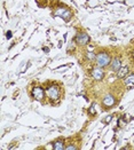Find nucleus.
Masks as SVG:
<instances>
[{
    "label": "nucleus",
    "mask_w": 134,
    "mask_h": 150,
    "mask_svg": "<svg viewBox=\"0 0 134 150\" xmlns=\"http://www.w3.org/2000/svg\"><path fill=\"white\" fill-rule=\"evenodd\" d=\"M96 65L100 67V68H106L108 67L110 63H111V57L108 53H100L96 55Z\"/></svg>",
    "instance_id": "obj_1"
},
{
    "label": "nucleus",
    "mask_w": 134,
    "mask_h": 150,
    "mask_svg": "<svg viewBox=\"0 0 134 150\" xmlns=\"http://www.w3.org/2000/svg\"><path fill=\"white\" fill-rule=\"evenodd\" d=\"M46 94H47V96H48L50 100H53V101L57 100L59 96H60L59 87H57L56 85H52V86H49V87L46 89Z\"/></svg>",
    "instance_id": "obj_2"
},
{
    "label": "nucleus",
    "mask_w": 134,
    "mask_h": 150,
    "mask_svg": "<svg viewBox=\"0 0 134 150\" xmlns=\"http://www.w3.org/2000/svg\"><path fill=\"white\" fill-rule=\"evenodd\" d=\"M54 15L55 16H60L61 18H64L65 21H69L70 18H71V12L69 11V9H67V8H57L55 13H54Z\"/></svg>",
    "instance_id": "obj_3"
},
{
    "label": "nucleus",
    "mask_w": 134,
    "mask_h": 150,
    "mask_svg": "<svg viewBox=\"0 0 134 150\" xmlns=\"http://www.w3.org/2000/svg\"><path fill=\"white\" fill-rule=\"evenodd\" d=\"M89 40H91V38L89 36L85 33V32H80V33H78L77 36H76V42L78 44V45H82V46H84V45H87L88 42H89Z\"/></svg>",
    "instance_id": "obj_4"
},
{
    "label": "nucleus",
    "mask_w": 134,
    "mask_h": 150,
    "mask_svg": "<svg viewBox=\"0 0 134 150\" xmlns=\"http://www.w3.org/2000/svg\"><path fill=\"white\" fill-rule=\"evenodd\" d=\"M32 95H33V98L37 101H43L44 98H45V91H44V88L40 87V86L35 87L33 91H32Z\"/></svg>",
    "instance_id": "obj_5"
},
{
    "label": "nucleus",
    "mask_w": 134,
    "mask_h": 150,
    "mask_svg": "<svg viewBox=\"0 0 134 150\" xmlns=\"http://www.w3.org/2000/svg\"><path fill=\"white\" fill-rule=\"evenodd\" d=\"M91 75H92V77H93L95 80H102L103 77H104V71H103L102 68L98 67V68H94V69L92 70Z\"/></svg>",
    "instance_id": "obj_6"
},
{
    "label": "nucleus",
    "mask_w": 134,
    "mask_h": 150,
    "mask_svg": "<svg viewBox=\"0 0 134 150\" xmlns=\"http://www.w3.org/2000/svg\"><path fill=\"white\" fill-rule=\"evenodd\" d=\"M102 103H103L106 107H112V105L116 103V100H115V98H113L111 94H107V95L103 98Z\"/></svg>",
    "instance_id": "obj_7"
},
{
    "label": "nucleus",
    "mask_w": 134,
    "mask_h": 150,
    "mask_svg": "<svg viewBox=\"0 0 134 150\" xmlns=\"http://www.w3.org/2000/svg\"><path fill=\"white\" fill-rule=\"evenodd\" d=\"M110 67H111V70L112 71H118L121 68H122V62H121V60L118 59V57H115L112 61H111V63H110Z\"/></svg>",
    "instance_id": "obj_8"
},
{
    "label": "nucleus",
    "mask_w": 134,
    "mask_h": 150,
    "mask_svg": "<svg viewBox=\"0 0 134 150\" xmlns=\"http://www.w3.org/2000/svg\"><path fill=\"white\" fill-rule=\"evenodd\" d=\"M128 72H130L128 67H122V68L117 71V77H118V78H125Z\"/></svg>",
    "instance_id": "obj_9"
},
{
    "label": "nucleus",
    "mask_w": 134,
    "mask_h": 150,
    "mask_svg": "<svg viewBox=\"0 0 134 150\" xmlns=\"http://www.w3.org/2000/svg\"><path fill=\"white\" fill-rule=\"evenodd\" d=\"M125 85L128 86V87H132L134 86V74H131L130 76H127V78L125 79Z\"/></svg>",
    "instance_id": "obj_10"
},
{
    "label": "nucleus",
    "mask_w": 134,
    "mask_h": 150,
    "mask_svg": "<svg viewBox=\"0 0 134 150\" xmlns=\"http://www.w3.org/2000/svg\"><path fill=\"white\" fill-rule=\"evenodd\" d=\"M54 150H63L65 149L64 148V143H63V141L62 140H59V141H56L55 143H54Z\"/></svg>",
    "instance_id": "obj_11"
},
{
    "label": "nucleus",
    "mask_w": 134,
    "mask_h": 150,
    "mask_svg": "<svg viewBox=\"0 0 134 150\" xmlns=\"http://www.w3.org/2000/svg\"><path fill=\"white\" fill-rule=\"evenodd\" d=\"M86 57L92 61V60H95V59H96V55H95L94 53H92V52H87V53H86Z\"/></svg>",
    "instance_id": "obj_12"
},
{
    "label": "nucleus",
    "mask_w": 134,
    "mask_h": 150,
    "mask_svg": "<svg viewBox=\"0 0 134 150\" xmlns=\"http://www.w3.org/2000/svg\"><path fill=\"white\" fill-rule=\"evenodd\" d=\"M77 149V147H74V146H68V147H65V150H76Z\"/></svg>",
    "instance_id": "obj_13"
},
{
    "label": "nucleus",
    "mask_w": 134,
    "mask_h": 150,
    "mask_svg": "<svg viewBox=\"0 0 134 150\" xmlns=\"http://www.w3.org/2000/svg\"><path fill=\"white\" fill-rule=\"evenodd\" d=\"M12 31H8V32H7V33H6V38H7V39H11V38H12Z\"/></svg>",
    "instance_id": "obj_14"
},
{
    "label": "nucleus",
    "mask_w": 134,
    "mask_h": 150,
    "mask_svg": "<svg viewBox=\"0 0 134 150\" xmlns=\"http://www.w3.org/2000/svg\"><path fill=\"white\" fill-rule=\"evenodd\" d=\"M111 118H112V116H108V117L106 118V120H104V122H106V123H108V122L111 120Z\"/></svg>",
    "instance_id": "obj_15"
}]
</instances>
